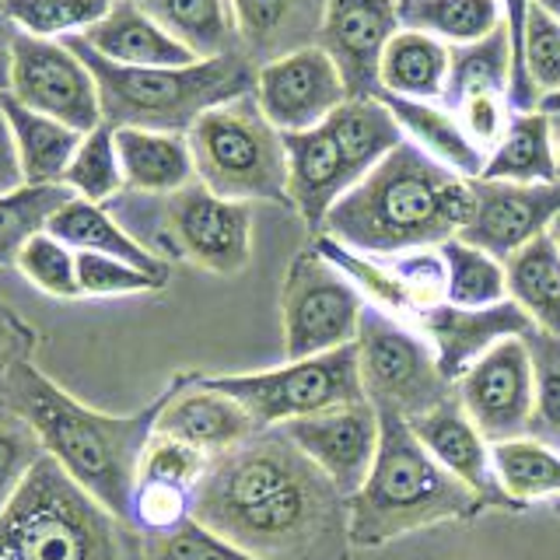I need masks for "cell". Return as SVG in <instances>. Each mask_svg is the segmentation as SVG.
<instances>
[{
  "mask_svg": "<svg viewBox=\"0 0 560 560\" xmlns=\"http://www.w3.org/2000/svg\"><path fill=\"white\" fill-rule=\"evenodd\" d=\"M410 428L420 438V445H424L455 480H463L472 494L483 501V508H512V512H522V508L501 490L494 459H490V442L480 434V428L472 424V417L463 410L459 396L452 393L445 402H438L434 410L413 417Z\"/></svg>",
  "mask_w": 560,
  "mask_h": 560,
  "instance_id": "cell-20",
  "label": "cell"
},
{
  "mask_svg": "<svg viewBox=\"0 0 560 560\" xmlns=\"http://www.w3.org/2000/svg\"><path fill=\"white\" fill-rule=\"evenodd\" d=\"M396 32V0H326L319 46L337 63L350 98L378 95L382 52Z\"/></svg>",
  "mask_w": 560,
  "mask_h": 560,
  "instance_id": "cell-17",
  "label": "cell"
},
{
  "mask_svg": "<svg viewBox=\"0 0 560 560\" xmlns=\"http://www.w3.org/2000/svg\"><path fill=\"white\" fill-rule=\"evenodd\" d=\"M253 95L280 133L315 130L350 98L337 63L315 43L256 67Z\"/></svg>",
  "mask_w": 560,
  "mask_h": 560,
  "instance_id": "cell-14",
  "label": "cell"
},
{
  "mask_svg": "<svg viewBox=\"0 0 560 560\" xmlns=\"http://www.w3.org/2000/svg\"><path fill=\"white\" fill-rule=\"evenodd\" d=\"M472 183V218L459 232L463 242L477 245L494 259L515 256L522 245L547 235L560 218V183Z\"/></svg>",
  "mask_w": 560,
  "mask_h": 560,
  "instance_id": "cell-15",
  "label": "cell"
},
{
  "mask_svg": "<svg viewBox=\"0 0 560 560\" xmlns=\"http://www.w3.org/2000/svg\"><path fill=\"white\" fill-rule=\"evenodd\" d=\"M354 343L364 396L378 413L413 420L455 393V385L438 368L434 347L424 332L389 312L368 305Z\"/></svg>",
  "mask_w": 560,
  "mask_h": 560,
  "instance_id": "cell-9",
  "label": "cell"
},
{
  "mask_svg": "<svg viewBox=\"0 0 560 560\" xmlns=\"http://www.w3.org/2000/svg\"><path fill=\"white\" fill-rule=\"evenodd\" d=\"M459 116L466 137L477 144L483 154H490L498 148V140L504 137L508 122H512V105H508V95H472L466 102H459L452 109Z\"/></svg>",
  "mask_w": 560,
  "mask_h": 560,
  "instance_id": "cell-48",
  "label": "cell"
},
{
  "mask_svg": "<svg viewBox=\"0 0 560 560\" xmlns=\"http://www.w3.org/2000/svg\"><path fill=\"white\" fill-rule=\"evenodd\" d=\"M60 43L95 74L102 122L109 130L189 133L203 113L253 95L256 88V63L245 52L197 60L189 67H119L95 52L81 35H67Z\"/></svg>",
  "mask_w": 560,
  "mask_h": 560,
  "instance_id": "cell-5",
  "label": "cell"
},
{
  "mask_svg": "<svg viewBox=\"0 0 560 560\" xmlns=\"http://www.w3.org/2000/svg\"><path fill=\"white\" fill-rule=\"evenodd\" d=\"M116 0H4V11L18 32L35 39H67L98 25Z\"/></svg>",
  "mask_w": 560,
  "mask_h": 560,
  "instance_id": "cell-38",
  "label": "cell"
},
{
  "mask_svg": "<svg viewBox=\"0 0 560 560\" xmlns=\"http://www.w3.org/2000/svg\"><path fill=\"white\" fill-rule=\"evenodd\" d=\"M498 483L518 508L539 498H560V452L533 434L490 445Z\"/></svg>",
  "mask_w": 560,
  "mask_h": 560,
  "instance_id": "cell-34",
  "label": "cell"
},
{
  "mask_svg": "<svg viewBox=\"0 0 560 560\" xmlns=\"http://www.w3.org/2000/svg\"><path fill=\"white\" fill-rule=\"evenodd\" d=\"M165 228L175 253L210 273L232 277L253 259L249 207L218 197L203 183H189L165 197Z\"/></svg>",
  "mask_w": 560,
  "mask_h": 560,
  "instance_id": "cell-12",
  "label": "cell"
},
{
  "mask_svg": "<svg viewBox=\"0 0 560 560\" xmlns=\"http://www.w3.org/2000/svg\"><path fill=\"white\" fill-rule=\"evenodd\" d=\"M501 11L508 32H512V88H508V105H512V113H536L539 92L533 88L529 74H525V60H522L525 22H529L533 0H501Z\"/></svg>",
  "mask_w": 560,
  "mask_h": 560,
  "instance_id": "cell-49",
  "label": "cell"
},
{
  "mask_svg": "<svg viewBox=\"0 0 560 560\" xmlns=\"http://www.w3.org/2000/svg\"><path fill=\"white\" fill-rule=\"evenodd\" d=\"M192 518V490L168 483H137L130 525L140 536H162Z\"/></svg>",
  "mask_w": 560,
  "mask_h": 560,
  "instance_id": "cell-45",
  "label": "cell"
},
{
  "mask_svg": "<svg viewBox=\"0 0 560 560\" xmlns=\"http://www.w3.org/2000/svg\"><path fill=\"white\" fill-rule=\"evenodd\" d=\"M539 109L547 113L550 119H560V92H553V95H542V98H539Z\"/></svg>",
  "mask_w": 560,
  "mask_h": 560,
  "instance_id": "cell-53",
  "label": "cell"
},
{
  "mask_svg": "<svg viewBox=\"0 0 560 560\" xmlns=\"http://www.w3.org/2000/svg\"><path fill=\"white\" fill-rule=\"evenodd\" d=\"M116 154L122 168V186L148 197H172L183 186L197 183V165L186 133H158V130H113Z\"/></svg>",
  "mask_w": 560,
  "mask_h": 560,
  "instance_id": "cell-24",
  "label": "cell"
},
{
  "mask_svg": "<svg viewBox=\"0 0 560 560\" xmlns=\"http://www.w3.org/2000/svg\"><path fill=\"white\" fill-rule=\"evenodd\" d=\"M4 102V116L11 122V137L18 148V162H22V175L28 186H52L63 183V172L70 158L81 148L84 133L63 127V122L49 119L43 113L25 109L22 102H14L8 92L0 95Z\"/></svg>",
  "mask_w": 560,
  "mask_h": 560,
  "instance_id": "cell-31",
  "label": "cell"
},
{
  "mask_svg": "<svg viewBox=\"0 0 560 560\" xmlns=\"http://www.w3.org/2000/svg\"><path fill=\"white\" fill-rule=\"evenodd\" d=\"M14 267L22 270L25 280H32L35 288L52 298H81L78 253L67 249V245L60 238H52L49 232H39L35 238H28L25 249L18 253Z\"/></svg>",
  "mask_w": 560,
  "mask_h": 560,
  "instance_id": "cell-40",
  "label": "cell"
},
{
  "mask_svg": "<svg viewBox=\"0 0 560 560\" xmlns=\"http://www.w3.org/2000/svg\"><path fill=\"white\" fill-rule=\"evenodd\" d=\"M393 262L396 277L407 288L410 302L417 305V315L428 312L434 305H445L448 298V273H445V259L438 249H413V253H399V256H385Z\"/></svg>",
  "mask_w": 560,
  "mask_h": 560,
  "instance_id": "cell-47",
  "label": "cell"
},
{
  "mask_svg": "<svg viewBox=\"0 0 560 560\" xmlns=\"http://www.w3.org/2000/svg\"><path fill=\"white\" fill-rule=\"evenodd\" d=\"M74 192L63 183L52 186H22L14 192L0 197V262H14L18 253L25 249V242L46 232V224L52 221L57 210H63Z\"/></svg>",
  "mask_w": 560,
  "mask_h": 560,
  "instance_id": "cell-37",
  "label": "cell"
},
{
  "mask_svg": "<svg viewBox=\"0 0 560 560\" xmlns=\"http://www.w3.org/2000/svg\"><path fill=\"white\" fill-rule=\"evenodd\" d=\"M368 298L315 249H302L288 267L280 312H284V354L302 361L329 354L358 340Z\"/></svg>",
  "mask_w": 560,
  "mask_h": 560,
  "instance_id": "cell-10",
  "label": "cell"
},
{
  "mask_svg": "<svg viewBox=\"0 0 560 560\" xmlns=\"http://www.w3.org/2000/svg\"><path fill=\"white\" fill-rule=\"evenodd\" d=\"M557 242H560V235H557Z\"/></svg>",
  "mask_w": 560,
  "mask_h": 560,
  "instance_id": "cell-58",
  "label": "cell"
},
{
  "mask_svg": "<svg viewBox=\"0 0 560 560\" xmlns=\"http://www.w3.org/2000/svg\"><path fill=\"white\" fill-rule=\"evenodd\" d=\"M378 424L375 466L358 494L347 498L354 547H385L396 536L428 525L463 522L487 512L483 501L420 445L407 417L378 413Z\"/></svg>",
  "mask_w": 560,
  "mask_h": 560,
  "instance_id": "cell-4",
  "label": "cell"
},
{
  "mask_svg": "<svg viewBox=\"0 0 560 560\" xmlns=\"http://www.w3.org/2000/svg\"><path fill=\"white\" fill-rule=\"evenodd\" d=\"M238 39L256 67L319 43L326 0H232Z\"/></svg>",
  "mask_w": 560,
  "mask_h": 560,
  "instance_id": "cell-22",
  "label": "cell"
},
{
  "mask_svg": "<svg viewBox=\"0 0 560 560\" xmlns=\"http://www.w3.org/2000/svg\"><path fill=\"white\" fill-rule=\"evenodd\" d=\"M63 186L88 203H105L122 189L116 137L105 122L92 133H84L81 148L74 151V158H70V165L63 172Z\"/></svg>",
  "mask_w": 560,
  "mask_h": 560,
  "instance_id": "cell-39",
  "label": "cell"
},
{
  "mask_svg": "<svg viewBox=\"0 0 560 560\" xmlns=\"http://www.w3.org/2000/svg\"><path fill=\"white\" fill-rule=\"evenodd\" d=\"M144 560H259L228 542L203 522L189 518L179 529L162 536H144Z\"/></svg>",
  "mask_w": 560,
  "mask_h": 560,
  "instance_id": "cell-42",
  "label": "cell"
},
{
  "mask_svg": "<svg viewBox=\"0 0 560 560\" xmlns=\"http://www.w3.org/2000/svg\"><path fill=\"white\" fill-rule=\"evenodd\" d=\"M536 4H539L542 11H547V14H553L557 22H560V0H536Z\"/></svg>",
  "mask_w": 560,
  "mask_h": 560,
  "instance_id": "cell-54",
  "label": "cell"
},
{
  "mask_svg": "<svg viewBox=\"0 0 560 560\" xmlns=\"http://www.w3.org/2000/svg\"><path fill=\"white\" fill-rule=\"evenodd\" d=\"M210 459L203 452L189 448L183 442H175L168 434H158L148 442L144 455H140V472L137 483H168V487H183V490H197L203 480Z\"/></svg>",
  "mask_w": 560,
  "mask_h": 560,
  "instance_id": "cell-43",
  "label": "cell"
},
{
  "mask_svg": "<svg viewBox=\"0 0 560 560\" xmlns=\"http://www.w3.org/2000/svg\"><path fill=\"white\" fill-rule=\"evenodd\" d=\"M375 98L396 116L399 130L407 133V140H413L420 151H428L434 162H442L445 168L459 172L463 179H480L483 175L487 154L466 137L459 116H455L448 105L399 98L389 92H378Z\"/></svg>",
  "mask_w": 560,
  "mask_h": 560,
  "instance_id": "cell-26",
  "label": "cell"
},
{
  "mask_svg": "<svg viewBox=\"0 0 560 560\" xmlns=\"http://www.w3.org/2000/svg\"><path fill=\"white\" fill-rule=\"evenodd\" d=\"M116 4H119V0H116ZM130 4H137V0H130Z\"/></svg>",
  "mask_w": 560,
  "mask_h": 560,
  "instance_id": "cell-57",
  "label": "cell"
},
{
  "mask_svg": "<svg viewBox=\"0 0 560 560\" xmlns=\"http://www.w3.org/2000/svg\"><path fill=\"white\" fill-rule=\"evenodd\" d=\"M284 148H288L291 207L302 214L308 232L319 238L329 210L337 207V200L347 189L358 186V175L350 172L347 154L337 144V137L326 130V122L315 130L284 133Z\"/></svg>",
  "mask_w": 560,
  "mask_h": 560,
  "instance_id": "cell-21",
  "label": "cell"
},
{
  "mask_svg": "<svg viewBox=\"0 0 560 560\" xmlns=\"http://www.w3.org/2000/svg\"><path fill=\"white\" fill-rule=\"evenodd\" d=\"M536 364V413L529 434L560 452V340L547 332L525 337Z\"/></svg>",
  "mask_w": 560,
  "mask_h": 560,
  "instance_id": "cell-41",
  "label": "cell"
},
{
  "mask_svg": "<svg viewBox=\"0 0 560 560\" xmlns=\"http://www.w3.org/2000/svg\"><path fill=\"white\" fill-rule=\"evenodd\" d=\"M137 4L197 60L245 52L232 0H137Z\"/></svg>",
  "mask_w": 560,
  "mask_h": 560,
  "instance_id": "cell-29",
  "label": "cell"
},
{
  "mask_svg": "<svg viewBox=\"0 0 560 560\" xmlns=\"http://www.w3.org/2000/svg\"><path fill=\"white\" fill-rule=\"evenodd\" d=\"M522 60L539 98L560 92V22L553 14L542 11L536 0H533L529 22H525Z\"/></svg>",
  "mask_w": 560,
  "mask_h": 560,
  "instance_id": "cell-44",
  "label": "cell"
},
{
  "mask_svg": "<svg viewBox=\"0 0 560 560\" xmlns=\"http://www.w3.org/2000/svg\"><path fill=\"white\" fill-rule=\"evenodd\" d=\"M43 445L32 431L22 428H0V512L11 504L14 490L22 487L28 469L43 459Z\"/></svg>",
  "mask_w": 560,
  "mask_h": 560,
  "instance_id": "cell-50",
  "label": "cell"
},
{
  "mask_svg": "<svg viewBox=\"0 0 560 560\" xmlns=\"http://www.w3.org/2000/svg\"><path fill=\"white\" fill-rule=\"evenodd\" d=\"M463 410L490 445L522 438L536 413V364L525 340H501L455 382Z\"/></svg>",
  "mask_w": 560,
  "mask_h": 560,
  "instance_id": "cell-13",
  "label": "cell"
},
{
  "mask_svg": "<svg viewBox=\"0 0 560 560\" xmlns=\"http://www.w3.org/2000/svg\"><path fill=\"white\" fill-rule=\"evenodd\" d=\"M4 95V92H0ZM25 186V175H22V162H18V148H14V137H11V122L4 116V102H0V197L4 192H14Z\"/></svg>",
  "mask_w": 560,
  "mask_h": 560,
  "instance_id": "cell-51",
  "label": "cell"
},
{
  "mask_svg": "<svg viewBox=\"0 0 560 560\" xmlns=\"http://www.w3.org/2000/svg\"><path fill=\"white\" fill-rule=\"evenodd\" d=\"M46 232L52 238H60L67 249H74V253L113 256V259H122V262H130V267L158 277V280H168V262L162 256H154L140 238H133L102 203H88V200L74 197L63 210L52 214Z\"/></svg>",
  "mask_w": 560,
  "mask_h": 560,
  "instance_id": "cell-25",
  "label": "cell"
},
{
  "mask_svg": "<svg viewBox=\"0 0 560 560\" xmlns=\"http://www.w3.org/2000/svg\"><path fill=\"white\" fill-rule=\"evenodd\" d=\"M508 88H512V32L508 25H498L480 43L452 49L445 88L448 109L472 95H508Z\"/></svg>",
  "mask_w": 560,
  "mask_h": 560,
  "instance_id": "cell-35",
  "label": "cell"
},
{
  "mask_svg": "<svg viewBox=\"0 0 560 560\" xmlns=\"http://www.w3.org/2000/svg\"><path fill=\"white\" fill-rule=\"evenodd\" d=\"M14 22L8 18L4 11V0H0V92H8V84H11V46H14Z\"/></svg>",
  "mask_w": 560,
  "mask_h": 560,
  "instance_id": "cell-52",
  "label": "cell"
},
{
  "mask_svg": "<svg viewBox=\"0 0 560 560\" xmlns=\"http://www.w3.org/2000/svg\"><path fill=\"white\" fill-rule=\"evenodd\" d=\"M197 183L224 200H267L291 207L284 133L262 116L256 95L203 113L186 133Z\"/></svg>",
  "mask_w": 560,
  "mask_h": 560,
  "instance_id": "cell-7",
  "label": "cell"
},
{
  "mask_svg": "<svg viewBox=\"0 0 560 560\" xmlns=\"http://www.w3.org/2000/svg\"><path fill=\"white\" fill-rule=\"evenodd\" d=\"M326 130L337 137V144L343 148L350 172L358 175V183L372 172L385 154H393L407 133L399 130L396 116L385 105L372 98H347L337 113L326 119Z\"/></svg>",
  "mask_w": 560,
  "mask_h": 560,
  "instance_id": "cell-32",
  "label": "cell"
},
{
  "mask_svg": "<svg viewBox=\"0 0 560 560\" xmlns=\"http://www.w3.org/2000/svg\"><path fill=\"white\" fill-rule=\"evenodd\" d=\"M192 518L259 560H350V508L284 428L210 459Z\"/></svg>",
  "mask_w": 560,
  "mask_h": 560,
  "instance_id": "cell-1",
  "label": "cell"
},
{
  "mask_svg": "<svg viewBox=\"0 0 560 560\" xmlns=\"http://www.w3.org/2000/svg\"><path fill=\"white\" fill-rule=\"evenodd\" d=\"M4 393L28 431L39 438L49 459H57L67 477L88 490L102 508L130 522L140 455L154 438L158 413L168 399V385L144 410L113 417L84 407L81 399L46 378L32 361H18L8 372Z\"/></svg>",
  "mask_w": 560,
  "mask_h": 560,
  "instance_id": "cell-2",
  "label": "cell"
},
{
  "mask_svg": "<svg viewBox=\"0 0 560 560\" xmlns=\"http://www.w3.org/2000/svg\"><path fill=\"white\" fill-rule=\"evenodd\" d=\"M553 144H557V151H560V119H557V127H553Z\"/></svg>",
  "mask_w": 560,
  "mask_h": 560,
  "instance_id": "cell-55",
  "label": "cell"
},
{
  "mask_svg": "<svg viewBox=\"0 0 560 560\" xmlns=\"http://www.w3.org/2000/svg\"><path fill=\"white\" fill-rule=\"evenodd\" d=\"M553 512H557V515H560V498H557V504H553Z\"/></svg>",
  "mask_w": 560,
  "mask_h": 560,
  "instance_id": "cell-56",
  "label": "cell"
},
{
  "mask_svg": "<svg viewBox=\"0 0 560 560\" xmlns=\"http://www.w3.org/2000/svg\"><path fill=\"white\" fill-rule=\"evenodd\" d=\"M472 218V183L434 162L413 140L385 154L329 210L323 235L364 256L438 249Z\"/></svg>",
  "mask_w": 560,
  "mask_h": 560,
  "instance_id": "cell-3",
  "label": "cell"
},
{
  "mask_svg": "<svg viewBox=\"0 0 560 560\" xmlns=\"http://www.w3.org/2000/svg\"><path fill=\"white\" fill-rule=\"evenodd\" d=\"M508 298L529 315L536 332L560 340V242L553 232L504 259Z\"/></svg>",
  "mask_w": 560,
  "mask_h": 560,
  "instance_id": "cell-30",
  "label": "cell"
},
{
  "mask_svg": "<svg viewBox=\"0 0 560 560\" xmlns=\"http://www.w3.org/2000/svg\"><path fill=\"white\" fill-rule=\"evenodd\" d=\"M8 95L78 133L102 127L95 74L60 39H35L25 32L14 35Z\"/></svg>",
  "mask_w": 560,
  "mask_h": 560,
  "instance_id": "cell-11",
  "label": "cell"
},
{
  "mask_svg": "<svg viewBox=\"0 0 560 560\" xmlns=\"http://www.w3.org/2000/svg\"><path fill=\"white\" fill-rule=\"evenodd\" d=\"M81 39L119 67H189L197 57L140 11V4L119 0L98 25L81 32Z\"/></svg>",
  "mask_w": 560,
  "mask_h": 560,
  "instance_id": "cell-23",
  "label": "cell"
},
{
  "mask_svg": "<svg viewBox=\"0 0 560 560\" xmlns=\"http://www.w3.org/2000/svg\"><path fill=\"white\" fill-rule=\"evenodd\" d=\"M487 183H560V162L553 144V119L536 113H515L508 122L498 148L487 154L483 175Z\"/></svg>",
  "mask_w": 560,
  "mask_h": 560,
  "instance_id": "cell-27",
  "label": "cell"
},
{
  "mask_svg": "<svg viewBox=\"0 0 560 560\" xmlns=\"http://www.w3.org/2000/svg\"><path fill=\"white\" fill-rule=\"evenodd\" d=\"M417 329L424 332L434 347V358L442 375L455 385L487 350H494L501 340H525L536 326L512 298L487 308H459V305H434L417 315Z\"/></svg>",
  "mask_w": 560,
  "mask_h": 560,
  "instance_id": "cell-19",
  "label": "cell"
},
{
  "mask_svg": "<svg viewBox=\"0 0 560 560\" xmlns=\"http://www.w3.org/2000/svg\"><path fill=\"white\" fill-rule=\"evenodd\" d=\"M399 28L424 32L452 46L487 39L504 25L501 0H396Z\"/></svg>",
  "mask_w": 560,
  "mask_h": 560,
  "instance_id": "cell-33",
  "label": "cell"
},
{
  "mask_svg": "<svg viewBox=\"0 0 560 560\" xmlns=\"http://www.w3.org/2000/svg\"><path fill=\"white\" fill-rule=\"evenodd\" d=\"M284 431L337 483L343 498H354L364 487L368 472L375 466L382 438L378 410L372 402H354V407H337L315 417L291 420V424H284Z\"/></svg>",
  "mask_w": 560,
  "mask_h": 560,
  "instance_id": "cell-16",
  "label": "cell"
},
{
  "mask_svg": "<svg viewBox=\"0 0 560 560\" xmlns=\"http://www.w3.org/2000/svg\"><path fill=\"white\" fill-rule=\"evenodd\" d=\"M448 273V305L459 308H487L508 302V270L504 262L477 245L463 242L459 235L438 245Z\"/></svg>",
  "mask_w": 560,
  "mask_h": 560,
  "instance_id": "cell-36",
  "label": "cell"
},
{
  "mask_svg": "<svg viewBox=\"0 0 560 560\" xmlns=\"http://www.w3.org/2000/svg\"><path fill=\"white\" fill-rule=\"evenodd\" d=\"M78 288L88 298H113V294H140L165 288V280H158L144 270L130 267V262L95 253H78Z\"/></svg>",
  "mask_w": 560,
  "mask_h": 560,
  "instance_id": "cell-46",
  "label": "cell"
},
{
  "mask_svg": "<svg viewBox=\"0 0 560 560\" xmlns=\"http://www.w3.org/2000/svg\"><path fill=\"white\" fill-rule=\"evenodd\" d=\"M154 431L203 452L207 459H218L262 428L238 399L210 389L200 372H183L168 382V399L158 413Z\"/></svg>",
  "mask_w": 560,
  "mask_h": 560,
  "instance_id": "cell-18",
  "label": "cell"
},
{
  "mask_svg": "<svg viewBox=\"0 0 560 560\" xmlns=\"http://www.w3.org/2000/svg\"><path fill=\"white\" fill-rule=\"evenodd\" d=\"M203 382L210 389L238 399L259 428H284L291 420L368 402L358 368V343L288 361L280 368H262V372L203 375Z\"/></svg>",
  "mask_w": 560,
  "mask_h": 560,
  "instance_id": "cell-8",
  "label": "cell"
},
{
  "mask_svg": "<svg viewBox=\"0 0 560 560\" xmlns=\"http://www.w3.org/2000/svg\"><path fill=\"white\" fill-rule=\"evenodd\" d=\"M0 560H144V536L43 455L0 512Z\"/></svg>",
  "mask_w": 560,
  "mask_h": 560,
  "instance_id": "cell-6",
  "label": "cell"
},
{
  "mask_svg": "<svg viewBox=\"0 0 560 560\" xmlns=\"http://www.w3.org/2000/svg\"><path fill=\"white\" fill-rule=\"evenodd\" d=\"M452 49L424 32L399 28L382 52L378 92L417 102H442L448 88Z\"/></svg>",
  "mask_w": 560,
  "mask_h": 560,
  "instance_id": "cell-28",
  "label": "cell"
}]
</instances>
